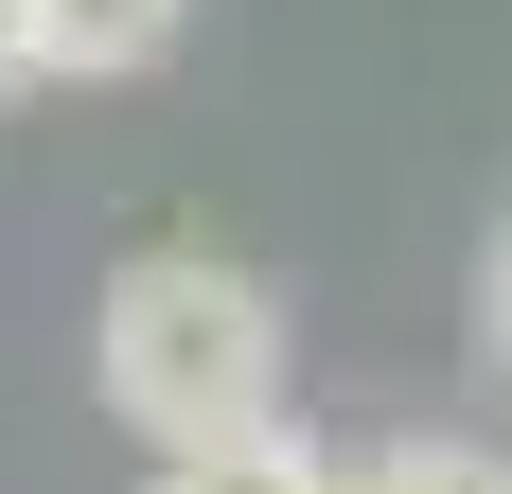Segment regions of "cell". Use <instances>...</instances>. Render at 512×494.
Masks as SVG:
<instances>
[{"mask_svg": "<svg viewBox=\"0 0 512 494\" xmlns=\"http://www.w3.org/2000/svg\"><path fill=\"white\" fill-rule=\"evenodd\" d=\"M89 389L142 424V442H212V424H265L283 406V300L212 247H142L89 318Z\"/></svg>", "mask_w": 512, "mask_h": 494, "instance_id": "1", "label": "cell"}, {"mask_svg": "<svg viewBox=\"0 0 512 494\" xmlns=\"http://www.w3.org/2000/svg\"><path fill=\"white\" fill-rule=\"evenodd\" d=\"M142 494H336V459L265 406V424H212V442H159V477Z\"/></svg>", "mask_w": 512, "mask_h": 494, "instance_id": "2", "label": "cell"}, {"mask_svg": "<svg viewBox=\"0 0 512 494\" xmlns=\"http://www.w3.org/2000/svg\"><path fill=\"white\" fill-rule=\"evenodd\" d=\"M195 0H36V71H159Z\"/></svg>", "mask_w": 512, "mask_h": 494, "instance_id": "3", "label": "cell"}, {"mask_svg": "<svg viewBox=\"0 0 512 494\" xmlns=\"http://www.w3.org/2000/svg\"><path fill=\"white\" fill-rule=\"evenodd\" d=\"M336 494H512V459H495V442H460V424H407V442H371Z\"/></svg>", "mask_w": 512, "mask_h": 494, "instance_id": "4", "label": "cell"}, {"mask_svg": "<svg viewBox=\"0 0 512 494\" xmlns=\"http://www.w3.org/2000/svg\"><path fill=\"white\" fill-rule=\"evenodd\" d=\"M477 353L512 371V212H495V247H477Z\"/></svg>", "mask_w": 512, "mask_h": 494, "instance_id": "5", "label": "cell"}, {"mask_svg": "<svg viewBox=\"0 0 512 494\" xmlns=\"http://www.w3.org/2000/svg\"><path fill=\"white\" fill-rule=\"evenodd\" d=\"M18 89H53V71H36V0H0V106H18Z\"/></svg>", "mask_w": 512, "mask_h": 494, "instance_id": "6", "label": "cell"}]
</instances>
